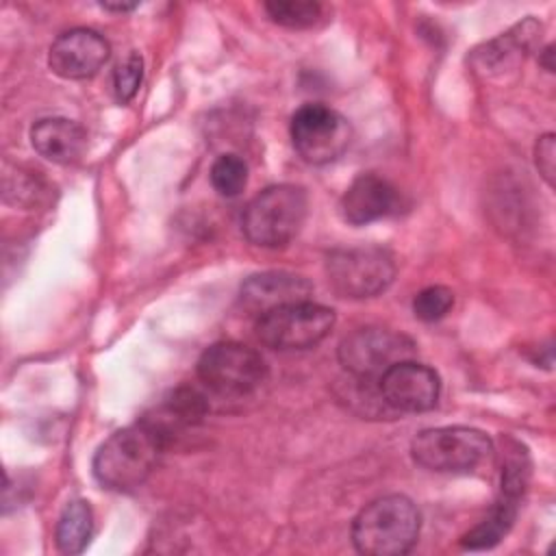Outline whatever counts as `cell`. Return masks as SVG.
Masks as SVG:
<instances>
[{
	"instance_id": "1",
	"label": "cell",
	"mask_w": 556,
	"mask_h": 556,
	"mask_svg": "<svg viewBox=\"0 0 556 556\" xmlns=\"http://www.w3.org/2000/svg\"><path fill=\"white\" fill-rule=\"evenodd\" d=\"M167 441L146 419L113 432L93 456L96 480L111 491H135L159 463Z\"/></svg>"
},
{
	"instance_id": "2",
	"label": "cell",
	"mask_w": 556,
	"mask_h": 556,
	"mask_svg": "<svg viewBox=\"0 0 556 556\" xmlns=\"http://www.w3.org/2000/svg\"><path fill=\"white\" fill-rule=\"evenodd\" d=\"M421 515L406 495H384L369 502L352 523V543L367 556H402L413 549Z\"/></svg>"
},
{
	"instance_id": "3",
	"label": "cell",
	"mask_w": 556,
	"mask_h": 556,
	"mask_svg": "<svg viewBox=\"0 0 556 556\" xmlns=\"http://www.w3.org/2000/svg\"><path fill=\"white\" fill-rule=\"evenodd\" d=\"M306 213L308 195L300 185H271L245 204L241 230L258 248H285L298 237Z\"/></svg>"
},
{
	"instance_id": "4",
	"label": "cell",
	"mask_w": 556,
	"mask_h": 556,
	"mask_svg": "<svg viewBox=\"0 0 556 556\" xmlns=\"http://www.w3.org/2000/svg\"><path fill=\"white\" fill-rule=\"evenodd\" d=\"M410 454L430 471H471L491 458L493 441L469 426L428 428L413 439Z\"/></svg>"
},
{
	"instance_id": "5",
	"label": "cell",
	"mask_w": 556,
	"mask_h": 556,
	"mask_svg": "<svg viewBox=\"0 0 556 556\" xmlns=\"http://www.w3.org/2000/svg\"><path fill=\"white\" fill-rule=\"evenodd\" d=\"M198 378L217 395L243 397L265 382L267 365L254 348L237 341H219L202 352Z\"/></svg>"
},
{
	"instance_id": "6",
	"label": "cell",
	"mask_w": 556,
	"mask_h": 556,
	"mask_svg": "<svg viewBox=\"0 0 556 556\" xmlns=\"http://www.w3.org/2000/svg\"><path fill=\"white\" fill-rule=\"evenodd\" d=\"M326 276L341 298H374L393 282L395 261L380 245L339 248L326 258Z\"/></svg>"
},
{
	"instance_id": "7",
	"label": "cell",
	"mask_w": 556,
	"mask_h": 556,
	"mask_svg": "<svg viewBox=\"0 0 556 556\" xmlns=\"http://www.w3.org/2000/svg\"><path fill=\"white\" fill-rule=\"evenodd\" d=\"M332 326V308L304 300L256 317V337L271 350H308L321 343Z\"/></svg>"
},
{
	"instance_id": "8",
	"label": "cell",
	"mask_w": 556,
	"mask_h": 556,
	"mask_svg": "<svg viewBox=\"0 0 556 556\" xmlns=\"http://www.w3.org/2000/svg\"><path fill=\"white\" fill-rule=\"evenodd\" d=\"M289 135L302 161L311 165H326L348 150L352 141V126L339 111L321 102H308L293 113Z\"/></svg>"
},
{
	"instance_id": "9",
	"label": "cell",
	"mask_w": 556,
	"mask_h": 556,
	"mask_svg": "<svg viewBox=\"0 0 556 556\" xmlns=\"http://www.w3.org/2000/svg\"><path fill=\"white\" fill-rule=\"evenodd\" d=\"M415 343L395 330L367 326L339 343V363L358 380H378L391 365L413 358Z\"/></svg>"
},
{
	"instance_id": "10",
	"label": "cell",
	"mask_w": 556,
	"mask_h": 556,
	"mask_svg": "<svg viewBox=\"0 0 556 556\" xmlns=\"http://www.w3.org/2000/svg\"><path fill=\"white\" fill-rule=\"evenodd\" d=\"M376 382L382 402L397 413H426L437 406L441 393L437 371L413 358L391 365Z\"/></svg>"
},
{
	"instance_id": "11",
	"label": "cell",
	"mask_w": 556,
	"mask_h": 556,
	"mask_svg": "<svg viewBox=\"0 0 556 556\" xmlns=\"http://www.w3.org/2000/svg\"><path fill=\"white\" fill-rule=\"evenodd\" d=\"M109 41L93 28H70L48 50V67L65 80L96 76L109 61Z\"/></svg>"
},
{
	"instance_id": "12",
	"label": "cell",
	"mask_w": 556,
	"mask_h": 556,
	"mask_svg": "<svg viewBox=\"0 0 556 556\" xmlns=\"http://www.w3.org/2000/svg\"><path fill=\"white\" fill-rule=\"evenodd\" d=\"M313 285L291 271H263L241 285L239 302L250 315H265L274 308L311 300Z\"/></svg>"
},
{
	"instance_id": "13",
	"label": "cell",
	"mask_w": 556,
	"mask_h": 556,
	"mask_svg": "<svg viewBox=\"0 0 556 556\" xmlns=\"http://www.w3.org/2000/svg\"><path fill=\"white\" fill-rule=\"evenodd\" d=\"M397 206V189L378 174H358L341 198V217L352 226H365L391 215Z\"/></svg>"
},
{
	"instance_id": "14",
	"label": "cell",
	"mask_w": 556,
	"mask_h": 556,
	"mask_svg": "<svg viewBox=\"0 0 556 556\" xmlns=\"http://www.w3.org/2000/svg\"><path fill=\"white\" fill-rule=\"evenodd\" d=\"M30 143L46 161L70 165L83 156L87 148V132L74 119L43 117L33 124Z\"/></svg>"
},
{
	"instance_id": "15",
	"label": "cell",
	"mask_w": 556,
	"mask_h": 556,
	"mask_svg": "<svg viewBox=\"0 0 556 556\" xmlns=\"http://www.w3.org/2000/svg\"><path fill=\"white\" fill-rule=\"evenodd\" d=\"M208 410V404L204 395L191 387H178L172 391L156 408L152 415H146L143 419L154 426L163 439L169 443V439L185 428L198 426Z\"/></svg>"
},
{
	"instance_id": "16",
	"label": "cell",
	"mask_w": 556,
	"mask_h": 556,
	"mask_svg": "<svg viewBox=\"0 0 556 556\" xmlns=\"http://www.w3.org/2000/svg\"><path fill=\"white\" fill-rule=\"evenodd\" d=\"M517 508H519L517 500L502 495L491 508V513L460 539V545L465 549H489L497 545L504 539V534L510 530L517 517Z\"/></svg>"
},
{
	"instance_id": "17",
	"label": "cell",
	"mask_w": 556,
	"mask_h": 556,
	"mask_svg": "<svg viewBox=\"0 0 556 556\" xmlns=\"http://www.w3.org/2000/svg\"><path fill=\"white\" fill-rule=\"evenodd\" d=\"M91 530H93V515L87 502L83 500H74L70 502L59 521H56V530H54V539H56V547L63 554H80L89 539H91Z\"/></svg>"
},
{
	"instance_id": "18",
	"label": "cell",
	"mask_w": 556,
	"mask_h": 556,
	"mask_svg": "<svg viewBox=\"0 0 556 556\" xmlns=\"http://www.w3.org/2000/svg\"><path fill=\"white\" fill-rule=\"evenodd\" d=\"M211 185L224 198H237L248 185V165L239 154H222L211 165Z\"/></svg>"
},
{
	"instance_id": "19",
	"label": "cell",
	"mask_w": 556,
	"mask_h": 556,
	"mask_svg": "<svg viewBox=\"0 0 556 556\" xmlns=\"http://www.w3.org/2000/svg\"><path fill=\"white\" fill-rule=\"evenodd\" d=\"M510 447L504 452V467H502V495L510 500H521L528 480H530V460L526 450L517 441H508Z\"/></svg>"
},
{
	"instance_id": "20",
	"label": "cell",
	"mask_w": 556,
	"mask_h": 556,
	"mask_svg": "<svg viewBox=\"0 0 556 556\" xmlns=\"http://www.w3.org/2000/svg\"><path fill=\"white\" fill-rule=\"evenodd\" d=\"M267 15L287 28H308L321 15V4L304 0H274L265 4Z\"/></svg>"
},
{
	"instance_id": "21",
	"label": "cell",
	"mask_w": 556,
	"mask_h": 556,
	"mask_svg": "<svg viewBox=\"0 0 556 556\" xmlns=\"http://www.w3.org/2000/svg\"><path fill=\"white\" fill-rule=\"evenodd\" d=\"M454 306V291L443 285L421 289L413 300V313L421 321H439Z\"/></svg>"
},
{
	"instance_id": "22",
	"label": "cell",
	"mask_w": 556,
	"mask_h": 556,
	"mask_svg": "<svg viewBox=\"0 0 556 556\" xmlns=\"http://www.w3.org/2000/svg\"><path fill=\"white\" fill-rule=\"evenodd\" d=\"M141 80H143V59L132 52L113 72L115 100L122 104L130 102L137 96Z\"/></svg>"
},
{
	"instance_id": "23",
	"label": "cell",
	"mask_w": 556,
	"mask_h": 556,
	"mask_svg": "<svg viewBox=\"0 0 556 556\" xmlns=\"http://www.w3.org/2000/svg\"><path fill=\"white\" fill-rule=\"evenodd\" d=\"M556 146H554V135L545 132L543 137H539L536 146H534V163L539 174L547 180V185H554V165H556Z\"/></svg>"
},
{
	"instance_id": "24",
	"label": "cell",
	"mask_w": 556,
	"mask_h": 556,
	"mask_svg": "<svg viewBox=\"0 0 556 556\" xmlns=\"http://www.w3.org/2000/svg\"><path fill=\"white\" fill-rule=\"evenodd\" d=\"M104 11H117V13H126L132 11L137 4H128V2H102L100 4Z\"/></svg>"
}]
</instances>
